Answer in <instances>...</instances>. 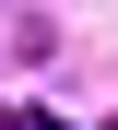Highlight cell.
<instances>
[{
  "label": "cell",
  "instance_id": "6da1fadb",
  "mask_svg": "<svg viewBox=\"0 0 118 130\" xmlns=\"http://www.w3.org/2000/svg\"><path fill=\"white\" fill-rule=\"evenodd\" d=\"M36 130H71V118H36Z\"/></svg>",
  "mask_w": 118,
  "mask_h": 130
}]
</instances>
